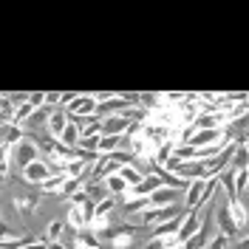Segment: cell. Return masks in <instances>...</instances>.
I'll return each mask as SVG.
<instances>
[{"mask_svg":"<svg viewBox=\"0 0 249 249\" xmlns=\"http://www.w3.org/2000/svg\"><path fill=\"white\" fill-rule=\"evenodd\" d=\"M170 249H184V247H170Z\"/></svg>","mask_w":249,"mask_h":249,"instance_id":"obj_23","label":"cell"},{"mask_svg":"<svg viewBox=\"0 0 249 249\" xmlns=\"http://www.w3.org/2000/svg\"><path fill=\"white\" fill-rule=\"evenodd\" d=\"M37 147H40V139L29 133V136H26V139L15 147V164H20V167H29L31 161H37Z\"/></svg>","mask_w":249,"mask_h":249,"instance_id":"obj_5","label":"cell"},{"mask_svg":"<svg viewBox=\"0 0 249 249\" xmlns=\"http://www.w3.org/2000/svg\"><path fill=\"white\" fill-rule=\"evenodd\" d=\"M204 218H207V215H201L198 210H193V213H187V215H184L181 232H178V244H181V247H187V244H190V241L204 230Z\"/></svg>","mask_w":249,"mask_h":249,"instance_id":"obj_4","label":"cell"},{"mask_svg":"<svg viewBox=\"0 0 249 249\" xmlns=\"http://www.w3.org/2000/svg\"><path fill=\"white\" fill-rule=\"evenodd\" d=\"M247 173H249V170H247Z\"/></svg>","mask_w":249,"mask_h":249,"instance_id":"obj_24","label":"cell"},{"mask_svg":"<svg viewBox=\"0 0 249 249\" xmlns=\"http://www.w3.org/2000/svg\"><path fill=\"white\" fill-rule=\"evenodd\" d=\"M133 127L130 116L116 113V116H105L102 119V136H127V130Z\"/></svg>","mask_w":249,"mask_h":249,"instance_id":"obj_8","label":"cell"},{"mask_svg":"<svg viewBox=\"0 0 249 249\" xmlns=\"http://www.w3.org/2000/svg\"><path fill=\"white\" fill-rule=\"evenodd\" d=\"M230 210H232V218H235V224H238V230H247V224H249V210L244 207L241 201H230Z\"/></svg>","mask_w":249,"mask_h":249,"instance_id":"obj_15","label":"cell"},{"mask_svg":"<svg viewBox=\"0 0 249 249\" xmlns=\"http://www.w3.org/2000/svg\"><path fill=\"white\" fill-rule=\"evenodd\" d=\"M74 244H77V247H88V249H99L102 241H99V232H93L91 227H88V230H79L77 232Z\"/></svg>","mask_w":249,"mask_h":249,"instance_id":"obj_13","label":"cell"},{"mask_svg":"<svg viewBox=\"0 0 249 249\" xmlns=\"http://www.w3.org/2000/svg\"><path fill=\"white\" fill-rule=\"evenodd\" d=\"M176 196H181V190L164 184L161 190H156L153 196H150V204H153V207H173V204H176Z\"/></svg>","mask_w":249,"mask_h":249,"instance_id":"obj_9","label":"cell"},{"mask_svg":"<svg viewBox=\"0 0 249 249\" xmlns=\"http://www.w3.org/2000/svg\"><path fill=\"white\" fill-rule=\"evenodd\" d=\"M119 176H122V178H124L130 187H136V184H142V181H144V176H147V173L139 170L136 164H124L122 170H119Z\"/></svg>","mask_w":249,"mask_h":249,"instance_id":"obj_14","label":"cell"},{"mask_svg":"<svg viewBox=\"0 0 249 249\" xmlns=\"http://www.w3.org/2000/svg\"><path fill=\"white\" fill-rule=\"evenodd\" d=\"M68 122H71V116H68V110H51L46 119V133L48 139H62V133H65V127H68Z\"/></svg>","mask_w":249,"mask_h":249,"instance_id":"obj_7","label":"cell"},{"mask_svg":"<svg viewBox=\"0 0 249 249\" xmlns=\"http://www.w3.org/2000/svg\"><path fill=\"white\" fill-rule=\"evenodd\" d=\"M247 187H249V173L247 170H238V176H235V190H238V196H241Z\"/></svg>","mask_w":249,"mask_h":249,"instance_id":"obj_20","label":"cell"},{"mask_svg":"<svg viewBox=\"0 0 249 249\" xmlns=\"http://www.w3.org/2000/svg\"><path fill=\"white\" fill-rule=\"evenodd\" d=\"M37 241V235H26V238H17V241H3V249H29Z\"/></svg>","mask_w":249,"mask_h":249,"instance_id":"obj_19","label":"cell"},{"mask_svg":"<svg viewBox=\"0 0 249 249\" xmlns=\"http://www.w3.org/2000/svg\"><path fill=\"white\" fill-rule=\"evenodd\" d=\"M74 249H88V247H77V244H74Z\"/></svg>","mask_w":249,"mask_h":249,"instance_id":"obj_22","label":"cell"},{"mask_svg":"<svg viewBox=\"0 0 249 249\" xmlns=\"http://www.w3.org/2000/svg\"><path fill=\"white\" fill-rule=\"evenodd\" d=\"M85 196H88V201L99 204V201H105L110 193H108V187H105V181H88V187H85Z\"/></svg>","mask_w":249,"mask_h":249,"instance_id":"obj_12","label":"cell"},{"mask_svg":"<svg viewBox=\"0 0 249 249\" xmlns=\"http://www.w3.org/2000/svg\"><path fill=\"white\" fill-rule=\"evenodd\" d=\"M105 187H108L110 196H124V198L130 196V184L124 181L119 173H116V176H108V178H105Z\"/></svg>","mask_w":249,"mask_h":249,"instance_id":"obj_11","label":"cell"},{"mask_svg":"<svg viewBox=\"0 0 249 249\" xmlns=\"http://www.w3.org/2000/svg\"><path fill=\"white\" fill-rule=\"evenodd\" d=\"M207 184H210V181H204V178H198V181H190V187L184 190V207H187V213H193V210H198V213H201Z\"/></svg>","mask_w":249,"mask_h":249,"instance_id":"obj_6","label":"cell"},{"mask_svg":"<svg viewBox=\"0 0 249 249\" xmlns=\"http://www.w3.org/2000/svg\"><path fill=\"white\" fill-rule=\"evenodd\" d=\"M232 167L235 170H249V147L247 144H241V142H238V147H235Z\"/></svg>","mask_w":249,"mask_h":249,"instance_id":"obj_16","label":"cell"},{"mask_svg":"<svg viewBox=\"0 0 249 249\" xmlns=\"http://www.w3.org/2000/svg\"><path fill=\"white\" fill-rule=\"evenodd\" d=\"M213 221H215V227H218V235H224V238H235V235L241 232L238 224H235V218H232L230 201H224L215 213H213Z\"/></svg>","mask_w":249,"mask_h":249,"instance_id":"obj_2","label":"cell"},{"mask_svg":"<svg viewBox=\"0 0 249 249\" xmlns=\"http://www.w3.org/2000/svg\"><path fill=\"white\" fill-rule=\"evenodd\" d=\"M62 232H65V221H51L48 224V230H46V238H48V244H54V241H60L62 238Z\"/></svg>","mask_w":249,"mask_h":249,"instance_id":"obj_17","label":"cell"},{"mask_svg":"<svg viewBox=\"0 0 249 249\" xmlns=\"http://www.w3.org/2000/svg\"><path fill=\"white\" fill-rule=\"evenodd\" d=\"M113 207H116V198H113V196H108L105 201H99V204H96V213H93V218H110Z\"/></svg>","mask_w":249,"mask_h":249,"instance_id":"obj_18","label":"cell"},{"mask_svg":"<svg viewBox=\"0 0 249 249\" xmlns=\"http://www.w3.org/2000/svg\"><path fill=\"white\" fill-rule=\"evenodd\" d=\"M54 176V170H51V164H48L46 159H37V161H31L29 167H23V181L26 184H34L40 187L43 181H48Z\"/></svg>","mask_w":249,"mask_h":249,"instance_id":"obj_3","label":"cell"},{"mask_svg":"<svg viewBox=\"0 0 249 249\" xmlns=\"http://www.w3.org/2000/svg\"><path fill=\"white\" fill-rule=\"evenodd\" d=\"M12 201H15V210L20 213V215L29 218L31 213L37 210V204H40V196H37V193H31V196H15Z\"/></svg>","mask_w":249,"mask_h":249,"instance_id":"obj_10","label":"cell"},{"mask_svg":"<svg viewBox=\"0 0 249 249\" xmlns=\"http://www.w3.org/2000/svg\"><path fill=\"white\" fill-rule=\"evenodd\" d=\"M238 249H249V238H244V241H238Z\"/></svg>","mask_w":249,"mask_h":249,"instance_id":"obj_21","label":"cell"},{"mask_svg":"<svg viewBox=\"0 0 249 249\" xmlns=\"http://www.w3.org/2000/svg\"><path fill=\"white\" fill-rule=\"evenodd\" d=\"M65 110H68L71 119H88V116H96L99 99H96V93H77V99H74Z\"/></svg>","mask_w":249,"mask_h":249,"instance_id":"obj_1","label":"cell"}]
</instances>
